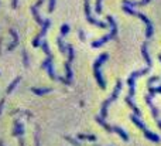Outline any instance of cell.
Here are the masks:
<instances>
[{
  "mask_svg": "<svg viewBox=\"0 0 161 146\" xmlns=\"http://www.w3.org/2000/svg\"><path fill=\"white\" fill-rule=\"evenodd\" d=\"M123 11H126L127 14H130V16H136V17H139V19H141L144 23H146V37L147 38H151L153 36V33H154V29H153V24H151V21H150V19L148 17H146L143 13H137V11H134L131 7H129V6H123Z\"/></svg>",
  "mask_w": 161,
  "mask_h": 146,
  "instance_id": "6da1fadb",
  "label": "cell"
},
{
  "mask_svg": "<svg viewBox=\"0 0 161 146\" xmlns=\"http://www.w3.org/2000/svg\"><path fill=\"white\" fill-rule=\"evenodd\" d=\"M130 119H131V122H133V123H136V125H137V126H139V128H140V129L143 131V133H144V136H146L147 139H150L151 142L160 143V136H157L156 133L150 132V131L147 129V126H146V125H144L143 122H141L140 116H137V115H134V113H133V115L130 116Z\"/></svg>",
  "mask_w": 161,
  "mask_h": 146,
  "instance_id": "7a4b0ae2",
  "label": "cell"
},
{
  "mask_svg": "<svg viewBox=\"0 0 161 146\" xmlns=\"http://www.w3.org/2000/svg\"><path fill=\"white\" fill-rule=\"evenodd\" d=\"M121 81L119 79L117 82H116V87H115V91H113V94L110 95V98H108L103 104H102V108H100V116L102 118H106L108 116V107L113 102V101H116L117 99V97H119V94H120V91H121Z\"/></svg>",
  "mask_w": 161,
  "mask_h": 146,
  "instance_id": "3957f363",
  "label": "cell"
},
{
  "mask_svg": "<svg viewBox=\"0 0 161 146\" xmlns=\"http://www.w3.org/2000/svg\"><path fill=\"white\" fill-rule=\"evenodd\" d=\"M85 14H86V21L90 23L92 26H98V27H100V29H106V27H108L106 23H102V21L95 20V19L92 17V14H90V4H89V0H85Z\"/></svg>",
  "mask_w": 161,
  "mask_h": 146,
  "instance_id": "277c9868",
  "label": "cell"
},
{
  "mask_svg": "<svg viewBox=\"0 0 161 146\" xmlns=\"http://www.w3.org/2000/svg\"><path fill=\"white\" fill-rule=\"evenodd\" d=\"M49 24H51V21H49L48 19H45V20H44V24L41 26V27H42L41 31L38 33V36H36V38L33 40V47H38V45H41V38L45 36L47 30L49 29Z\"/></svg>",
  "mask_w": 161,
  "mask_h": 146,
  "instance_id": "5b68a950",
  "label": "cell"
},
{
  "mask_svg": "<svg viewBox=\"0 0 161 146\" xmlns=\"http://www.w3.org/2000/svg\"><path fill=\"white\" fill-rule=\"evenodd\" d=\"M115 37H116V36H115V34H113V33L110 31L109 34H106V36H103V37H102V38H100V40H98V41H93V43H92V47H93V48H98V47H102L103 44H106V43H108L109 40H112V38H115Z\"/></svg>",
  "mask_w": 161,
  "mask_h": 146,
  "instance_id": "8992f818",
  "label": "cell"
},
{
  "mask_svg": "<svg viewBox=\"0 0 161 146\" xmlns=\"http://www.w3.org/2000/svg\"><path fill=\"white\" fill-rule=\"evenodd\" d=\"M151 0H140V1H136V0H123V4L124 6H129V7H140V6H146L148 4Z\"/></svg>",
  "mask_w": 161,
  "mask_h": 146,
  "instance_id": "52a82bcc",
  "label": "cell"
},
{
  "mask_svg": "<svg viewBox=\"0 0 161 146\" xmlns=\"http://www.w3.org/2000/svg\"><path fill=\"white\" fill-rule=\"evenodd\" d=\"M95 121H96V122H98L102 128H105V131H106V132H109V133H113V132H115V126L108 125V123L105 122V118H102V116H99V115H98V116L95 118Z\"/></svg>",
  "mask_w": 161,
  "mask_h": 146,
  "instance_id": "ba28073f",
  "label": "cell"
},
{
  "mask_svg": "<svg viewBox=\"0 0 161 146\" xmlns=\"http://www.w3.org/2000/svg\"><path fill=\"white\" fill-rule=\"evenodd\" d=\"M13 135L17 136V138H21L24 135V126L20 121H16L14 122V131H13Z\"/></svg>",
  "mask_w": 161,
  "mask_h": 146,
  "instance_id": "9c48e42d",
  "label": "cell"
},
{
  "mask_svg": "<svg viewBox=\"0 0 161 146\" xmlns=\"http://www.w3.org/2000/svg\"><path fill=\"white\" fill-rule=\"evenodd\" d=\"M141 54H143V57H144L146 63H147V67H150V68H151L153 63H151V58H150V55H148V51H147V43H144V44L141 45Z\"/></svg>",
  "mask_w": 161,
  "mask_h": 146,
  "instance_id": "30bf717a",
  "label": "cell"
},
{
  "mask_svg": "<svg viewBox=\"0 0 161 146\" xmlns=\"http://www.w3.org/2000/svg\"><path fill=\"white\" fill-rule=\"evenodd\" d=\"M126 104L133 109V112H134V115H137V116H141V112H140V109L137 108V105L133 102V98H129V97H126Z\"/></svg>",
  "mask_w": 161,
  "mask_h": 146,
  "instance_id": "8fae6325",
  "label": "cell"
},
{
  "mask_svg": "<svg viewBox=\"0 0 161 146\" xmlns=\"http://www.w3.org/2000/svg\"><path fill=\"white\" fill-rule=\"evenodd\" d=\"M65 78H67V81L71 84V79H72V70H71V61H67L65 63Z\"/></svg>",
  "mask_w": 161,
  "mask_h": 146,
  "instance_id": "7c38bea8",
  "label": "cell"
},
{
  "mask_svg": "<svg viewBox=\"0 0 161 146\" xmlns=\"http://www.w3.org/2000/svg\"><path fill=\"white\" fill-rule=\"evenodd\" d=\"M20 81H21V77H17V78H14L13 81H11V84L7 87V89H6V94H10V92H13V89L20 84Z\"/></svg>",
  "mask_w": 161,
  "mask_h": 146,
  "instance_id": "4fadbf2b",
  "label": "cell"
},
{
  "mask_svg": "<svg viewBox=\"0 0 161 146\" xmlns=\"http://www.w3.org/2000/svg\"><path fill=\"white\" fill-rule=\"evenodd\" d=\"M52 89L51 88H31V92L36 94V95H45V94H49Z\"/></svg>",
  "mask_w": 161,
  "mask_h": 146,
  "instance_id": "5bb4252c",
  "label": "cell"
},
{
  "mask_svg": "<svg viewBox=\"0 0 161 146\" xmlns=\"http://www.w3.org/2000/svg\"><path fill=\"white\" fill-rule=\"evenodd\" d=\"M37 9H38V7L33 6V7H31V13H33V16H34V20H36L38 24H41V26H42V24H44V20L41 19V16L38 14V10H37Z\"/></svg>",
  "mask_w": 161,
  "mask_h": 146,
  "instance_id": "9a60e30c",
  "label": "cell"
},
{
  "mask_svg": "<svg viewBox=\"0 0 161 146\" xmlns=\"http://www.w3.org/2000/svg\"><path fill=\"white\" fill-rule=\"evenodd\" d=\"M115 132H116V133L120 136L124 142H127V141H129V135H127V133H126V132H124L121 128H119V126H115Z\"/></svg>",
  "mask_w": 161,
  "mask_h": 146,
  "instance_id": "2e32d148",
  "label": "cell"
},
{
  "mask_svg": "<svg viewBox=\"0 0 161 146\" xmlns=\"http://www.w3.org/2000/svg\"><path fill=\"white\" fill-rule=\"evenodd\" d=\"M57 43H58L59 51H61L62 54L68 53V45H65V44H64V41H62V37H58V38H57Z\"/></svg>",
  "mask_w": 161,
  "mask_h": 146,
  "instance_id": "e0dca14e",
  "label": "cell"
},
{
  "mask_svg": "<svg viewBox=\"0 0 161 146\" xmlns=\"http://www.w3.org/2000/svg\"><path fill=\"white\" fill-rule=\"evenodd\" d=\"M47 70H48V75H49L51 79H59V78L57 77V74H55V70H54V63H51V64L47 67Z\"/></svg>",
  "mask_w": 161,
  "mask_h": 146,
  "instance_id": "ac0fdd59",
  "label": "cell"
},
{
  "mask_svg": "<svg viewBox=\"0 0 161 146\" xmlns=\"http://www.w3.org/2000/svg\"><path fill=\"white\" fill-rule=\"evenodd\" d=\"M78 139H80V141H90V142H95V141H96V136H95V135H83V133H79V135H78Z\"/></svg>",
  "mask_w": 161,
  "mask_h": 146,
  "instance_id": "d6986e66",
  "label": "cell"
},
{
  "mask_svg": "<svg viewBox=\"0 0 161 146\" xmlns=\"http://www.w3.org/2000/svg\"><path fill=\"white\" fill-rule=\"evenodd\" d=\"M41 48H42V51L45 53V55H47V57H51V51H49L48 43H47L45 40H42V43H41Z\"/></svg>",
  "mask_w": 161,
  "mask_h": 146,
  "instance_id": "ffe728a7",
  "label": "cell"
},
{
  "mask_svg": "<svg viewBox=\"0 0 161 146\" xmlns=\"http://www.w3.org/2000/svg\"><path fill=\"white\" fill-rule=\"evenodd\" d=\"M21 55H23V65L27 68L28 67V54L26 50H21Z\"/></svg>",
  "mask_w": 161,
  "mask_h": 146,
  "instance_id": "44dd1931",
  "label": "cell"
},
{
  "mask_svg": "<svg viewBox=\"0 0 161 146\" xmlns=\"http://www.w3.org/2000/svg\"><path fill=\"white\" fill-rule=\"evenodd\" d=\"M52 61H54V57H52V55H51V57H47V58L42 61V64H41V68H47V67H48V65H49Z\"/></svg>",
  "mask_w": 161,
  "mask_h": 146,
  "instance_id": "7402d4cb",
  "label": "cell"
},
{
  "mask_svg": "<svg viewBox=\"0 0 161 146\" xmlns=\"http://www.w3.org/2000/svg\"><path fill=\"white\" fill-rule=\"evenodd\" d=\"M95 11L98 14L102 13V0H96V3H95Z\"/></svg>",
  "mask_w": 161,
  "mask_h": 146,
  "instance_id": "603a6c76",
  "label": "cell"
},
{
  "mask_svg": "<svg viewBox=\"0 0 161 146\" xmlns=\"http://www.w3.org/2000/svg\"><path fill=\"white\" fill-rule=\"evenodd\" d=\"M65 141H68L71 145H74V146H80V143L78 142V139H74V138H71V136H65Z\"/></svg>",
  "mask_w": 161,
  "mask_h": 146,
  "instance_id": "cb8c5ba5",
  "label": "cell"
},
{
  "mask_svg": "<svg viewBox=\"0 0 161 146\" xmlns=\"http://www.w3.org/2000/svg\"><path fill=\"white\" fill-rule=\"evenodd\" d=\"M69 33V26L68 24H62L61 26V36H67Z\"/></svg>",
  "mask_w": 161,
  "mask_h": 146,
  "instance_id": "d4e9b609",
  "label": "cell"
},
{
  "mask_svg": "<svg viewBox=\"0 0 161 146\" xmlns=\"http://www.w3.org/2000/svg\"><path fill=\"white\" fill-rule=\"evenodd\" d=\"M36 146H40V126H36Z\"/></svg>",
  "mask_w": 161,
  "mask_h": 146,
  "instance_id": "484cf974",
  "label": "cell"
},
{
  "mask_svg": "<svg viewBox=\"0 0 161 146\" xmlns=\"http://www.w3.org/2000/svg\"><path fill=\"white\" fill-rule=\"evenodd\" d=\"M9 33H10L11 37H13V43H17V44H18V36H17V33H16L13 29H10V30H9Z\"/></svg>",
  "mask_w": 161,
  "mask_h": 146,
  "instance_id": "4316f807",
  "label": "cell"
},
{
  "mask_svg": "<svg viewBox=\"0 0 161 146\" xmlns=\"http://www.w3.org/2000/svg\"><path fill=\"white\" fill-rule=\"evenodd\" d=\"M55 10V0H49L48 3V13H52Z\"/></svg>",
  "mask_w": 161,
  "mask_h": 146,
  "instance_id": "83f0119b",
  "label": "cell"
},
{
  "mask_svg": "<svg viewBox=\"0 0 161 146\" xmlns=\"http://www.w3.org/2000/svg\"><path fill=\"white\" fill-rule=\"evenodd\" d=\"M158 81V77H151L150 79H148V85H151V84H154V82H157Z\"/></svg>",
  "mask_w": 161,
  "mask_h": 146,
  "instance_id": "f1b7e54d",
  "label": "cell"
},
{
  "mask_svg": "<svg viewBox=\"0 0 161 146\" xmlns=\"http://www.w3.org/2000/svg\"><path fill=\"white\" fill-rule=\"evenodd\" d=\"M79 37H80V41H86V37H85V33L79 30Z\"/></svg>",
  "mask_w": 161,
  "mask_h": 146,
  "instance_id": "f546056e",
  "label": "cell"
},
{
  "mask_svg": "<svg viewBox=\"0 0 161 146\" xmlns=\"http://www.w3.org/2000/svg\"><path fill=\"white\" fill-rule=\"evenodd\" d=\"M4 101H6L4 98L0 99V115H1V111H3V107H4Z\"/></svg>",
  "mask_w": 161,
  "mask_h": 146,
  "instance_id": "4dcf8cb0",
  "label": "cell"
},
{
  "mask_svg": "<svg viewBox=\"0 0 161 146\" xmlns=\"http://www.w3.org/2000/svg\"><path fill=\"white\" fill-rule=\"evenodd\" d=\"M17 1H18V0H13V1H11V7H13V9H17Z\"/></svg>",
  "mask_w": 161,
  "mask_h": 146,
  "instance_id": "1f68e13d",
  "label": "cell"
},
{
  "mask_svg": "<svg viewBox=\"0 0 161 146\" xmlns=\"http://www.w3.org/2000/svg\"><path fill=\"white\" fill-rule=\"evenodd\" d=\"M42 3H44V0H38V1H37V3L34 4V6H36V7H40V6L42 4Z\"/></svg>",
  "mask_w": 161,
  "mask_h": 146,
  "instance_id": "d6a6232c",
  "label": "cell"
},
{
  "mask_svg": "<svg viewBox=\"0 0 161 146\" xmlns=\"http://www.w3.org/2000/svg\"><path fill=\"white\" fill-rule=\"evenodd\" d=\"M1 44H3V38H0V55H1Z\"/></svg>",
  "mask_w": 161,
  "mask_h": 146,
  "instance_id": "836d02e7",
  "label": "cell"
},
{
  "mask_svg": "<svg viewBox=\"0 0 161 146\" xmlns=\"http://www.w3.org/2000/svg\"><path fill=\"white\" fill-rule=\"evenodd\" d=\"M0 146H4V143H3V141H0Z\"/></svg>",
  "mask_w": 161,
  "mask_h": 146,
  "instance_id": "e575fe53",
  "label": "cell"
},
{
  "mask_svg": "<svg viewBox=\"0 0 161 146\" xmlns=\"http://www.w3.org/2000/svg\"><path fill=\"white\" fill-rule=\"evenodd\" d=\"M95 146H100V145H95Z\"/></svg>",
  "mask_w": 161,
  "mask_h": 146,
  "instance_id": "d590c367",
  "label": "cell"
},
{
  "mask_svg": "<svg viewBox=\"0 0 161 146\" xmlns=\"http://www.w3.org/2000/svg\"><path fill=\"white\" fill-rule=\"evenodd\" d=\"M0 75H1V74H0Z\"/></svg>",
  "mask_w": 161,
  "mask_h": 146,
  "instance_id": "8d00e7d4",
  "label": "cell"
}]
</instances>
